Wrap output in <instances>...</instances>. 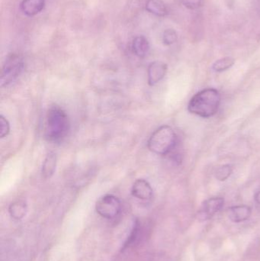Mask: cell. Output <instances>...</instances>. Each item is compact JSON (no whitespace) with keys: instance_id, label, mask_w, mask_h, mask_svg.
<instances>
[{"instance_id":"cell-17","label":"cell","mask_w":260,"mask_h":261,"mask_svg":"<svg viewBox=\"0 0 260 261\" xmlns=\"http://www.w3.org/2000/svg\"><path fill=\"white\" fill-rule=\"evenodd\" d=\"M178 39V35L174 29H166L163 34V42L165 45H172Z\"/></svg>"},{"instance_id":"cell-4","label":"cell","mask_w":260,"mask_h":261,"mask_svg":"<svg viewBox=\"0 0 260 261\" xmlns=\"http://www.w3.org/2000/svg\"><path fill=\"white\" fill-rule=\"evenodd\" d=\"M24 68L23 58L19 55L12 54L6 58L2 69L1 87H6L15 81L22 73Z\"/></svg>"},{"instance_id":"cell-1","label":"cell","mask_w":260,"mask_h":261,"mask_svg":"<svg viewBox=\"0 0 260 261\" xmlns=\"http://www.w3.org/2000/svg\"><path fill=\"white\" fill-rule=\"evenodd\" d=\"M221 101V94L216 89H205L190 99L188 111L203 119H209L217 114Z\"/></svg>"},{"instance_id":"cell-11","label":"cell","mask_w":260,"mask_h":261,"mask_svg":"<svg viewBox=\"0 0 260 261\" xmlns=\"http://www.w3.org/2000/svg\"><path fill=\"white\" fill-rule=\"evenodd\" d=\"M145 8L148 12L157 16H166L168 14L167 6L163 0H148Z\"/></svg>"},{"instance_id":"cell-7","label":"cell","mask_w":260,"mask_h":261,"mask_svg":"<svg viewBox=\"0 0 260 261\" xmlns=\"http://www.w3.org/2000/svg\"><path fill=\"white\" fill-rule=\"evenodd\" d=\"M167 68L166 64L162 61L151 63L148 69V84L152 87L160 82L166 76Z\"/></svg>"},{"instance_id":"cell-19","label":"cell","mask_w":260,"mask_h":261,"mask_svg":"<svg viewBox=\"0 0 260 261\" xmlns=\"http://www.w3.org/2000/svg\"><path fill=\"white\" fill-rule=\"evenodd\" d=\"M182 3L189 9H196L201 5L203 0H181Z\"/></svg>"},{"instance_id":"cell-13","label":"cell","mask_w":260,"mask_h":261,"mask_svg":"<svg viewBox=\"0 0 260 261\" xmlns=\"http://www.w3.org/2000/svg\"><path fill=\"white\" fill-rule=\"evenodd\" d=\"M56 156L53 152H50L46 156L44 163H43L41 173L44 179H49L53 176L56 170Z\"/></svg>"},{"instance_id":"cell-2","label":"cell","mask_w":260,"mask_h":261,"mask_svg":"<svg viewBox=\"0 0 260 261\" xmlns=\"http://www.w3.org/2000/svg\"><path fill=\"white\" fill-rule=\"evenodd\" d=\"M70 119L66 112L58 106L50 107L46 119V138L52 142H61L70 130Z\"/></svg>"},{"instance_id":"cell-10","label":"cell","mask_w":260,"mask_h":261,"mask_svg":"<svg viewBox=\"0 0 260 261\" xmlns=\"http://www.w3.org/2000/svg\"><path fill=\"white\" fill-rule=\"evenodd\" d=\"M45 6V0H22L20 5L21 10L27 16L32 17L39 14Z\"/></svg>"},{"instance_id":"cell-20","label":"cell","mask_w":260,"mask_h":261,"mask_svg":"<svg viewBox=\"0 0 260 261\" xmlns=\"http://www.w3.org/2000/svg\"><path fill=\"white\" fill-rule=\"evenodd\" d=\"M255 199H256V202L260 204V191L255 195Z\"/></svg>"},{"instance_id":"cell-6","label":"cell","mask_w":260,"mask_h":261,"mask_svg":"<svg viewBox=\"0 0 260 261\" xmlns=\"http://www.w3.org/2000/svg\"><path fill=\"white\" fill-rule=\"evenodd\" d=\"M224 205V199L221 197H213L207 199L203 202L201 208L198 210L197 218L201 222L212 219L218 213Z\"/></svg>"},{"instance_id":"cell-8","label":"cell","mask_w":260,"mask_h":261,"mask_svg":"<svg viewBox=\"0 0 260 261\" xmlns=\"http://www.w3.org/2000/svg\"><path fill=\"white\" fill-rule=\"evenodd\" d=\"M131 194L140 200H150L153 197L154 191L151 184L143 179H139L133 184Z\"/></svg>"},{"instance_id":"cell-14","label":"cell","mask_w":260,"mask_h":261,"mask_svg":"<svg viewBox=\"0 0 260 261\" xmlns=\"http://www.w3.org/2000/svg\"><path fill=\"white\" fill-rule=\"evenodd\" d=\"M27 211V204L24 201H15L9 205V214L13 219H17V220L24 218Z\"/></svg>"},{"instance_id":"cell-3","label":"cell","mask_w":260,"mask_h":261,"mask_svg":"<svg viewBox=\"0 0 260 261\" xmlns=\"http://www.w3.org/2000/svg\"><path fill=\"white\" fill-rule=\"evenodd\" d=\"M178 144V138L174 130L169 125H163L151 135L148 147L151 151L158 155L172 153Z\"/></svg>"},{"instance_id":"cell-15","label":"cell","mask_w":260,"mask_h":261,"mask_svg":"<svg viewBox=\"0 0 260 261\" xmlns=\"http://www.w3.org/2000/svg\"><path fill=\"white\" fill-rule=\"evenodd\" d=\"M235 63V60L234 58H230V57H225V58H221V59L215 61L212 65V69L215 72L221 73V72L226 71V70L232 68Z\"/></svg>"},{"instance_id":"cell-5","label":"cell","mask_w":260,"mask_h":261,"mask_svg":"<svg viewBox=\"0 0 260 261\" xmlns=\"http://www.w3.org/2000/svg\"><path fill=\"white\" fill-rule=\"evenodd\" d=\"M96 210L102 218L114 219L122 210V203L120 199L114 195H105L98 199L96 203Z\"/></svg>"},{"instance_id":"cell-16","label":"cell","mask_w":260,"mask_h":261,"mask_svg":"<svg viewBox=\"0 0 260 261\" xmlns=\"http://www.w3.org/2000/svg\"><path fill=\"white\" fill-rule=\"evenodd\" d=\"M233 173V168L230 164H224L218 167L215 172V176L218 180L223 182L227 180Z\"/></svg>"},{"instance_id":"cell-12","label":"cell","mask_w":260,"mask_h":261,"mask_svg":"<svg viewBox=\"0 0 260 261\" xmlns=\"http://www.w3.org/2000/svg\"><path fill=\"white\" fill-rule=\"evenodd\" d=\"M132 50L136 56L140 58H145L150 50L148 39L143 36L136 37L133 41Z\"/></svg>"},{"instance_id":"cell-9","label":"cell","mask_w":260,"mask_h":261,"mask_svg":"<svg viewBox=\"0 0 260 261\" xmlns=\"http://www.w3.org/2000/svg\"><path fill=\"white\" fill-rule=\"evenodd\" d=\"M252 210L248 205H236L227 210V216L232 222L240 223L247 220L251 216Z\"/></svg>"},{"instance_id":"cell-18","label":"cell","mask_w":260,"mask_h":261,"mask_svg":"<svg viewBox=\"0 0 260 261\" xmlns=\"http://www.w3.org/2000/svg\"><path fill=\"white\" fill-rule=\"evenodd\" d=\"M10 132V124L3 116H0V137L6 138Z\"/></svg>"}]
</instances>
